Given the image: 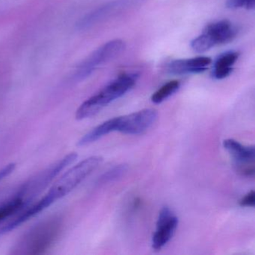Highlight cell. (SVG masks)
I'll use <instances>...</instances> for the list:
<instances>
[{
	"instance_id": "1",
	"label": "cell",
	"mask_w": 255,
	"mask_h": 255,
	"mask_svg": "<svg viewBox=\"0 0 255 255\" xmlns=\"http://www.w3.org/2000/svg\"><path fill=\"white\" fill-rule=\"evenodd\" d=\"M103 162L100 156H92L83 159L77 165L67 171L50 190L37 202L29 204L26 208L17 214L13 220L15 226H20L31 218L39 214L43 210L64 198L74 190L88 176L90 175Z\"/></svg>"
},
{
	"instance_id": "2",
	"label": "cell",
	"mask_w": 255,
	"mask_h": 255,
	"mask_svg": "<svg viewBox=\"0 0 255 255\" xmlns=\"http://www.w3.org/2000/svg\"><path fill=\"white\" fill-rule=\"evenodd\" d=\"M138 78L137 73L121 74L99 92L83 102L77 110L76 119L83 120L98 114L104 107L122 98L132 89Z\"/></svg>"
},
{
	"instance_id": "3",
	"label": "cell",
	"mask_w": 255,
	"mask_h": 255,
	"mask_svg": "<svg viewBox=\"0 0 255 255\" xmlns=\"http://www.w3.org/2000/svg\"><path fill=\"white\" fill-rule=\"evenodd\" d=\"M58 217L47 219L35 225L19 240L14 249L15 255H41L56 242L62 230Z\"/></svg>"
},
{
	"instance_id": "4",
	"label": "cell",
	"mask_w": 255,
	"mask_h": 255,
	"mask_svg": "<svg viewBox=\"0 0 255 255\" xmlns=\"http://www.w3.org/2000/svg\"><path fill=\"white\" fill-rule=\"evenodd\" d=\"M237 32V27L229 20L213 22L206 26L201 35L192 40L191 47L196 53H204L215 46L231 42Z\"/></svg>"
},
{
	"instance_id": "5",
	"label": "cell",
	"mask_w": 255,
	"mask_h": 255,
	"mask_svg": "<svg viewBox=\"0 0 255 255\" xmlns=\"http://www.w3.org/2000/svg\"><path fill=\"white\" fill-rule=\"evenodd\" d=\"M125 48V43L121 39H115L106 43L80 64L74 74V78L77 80L87 78L98 67L117 57Z\"/></svg>"
},
{
	"instance_id": "6",
	"label": "cell",
	"mask_w": 255,
	"mask_h": 255,
	"mask_svg": "<svg viewBox=\"0 0 255 255\" xmlns=\"http://www.w3.org/2000/svg\"><path fill=\"white\" fill-rule=\"evenodd\" d=\"M153 109H144L127 116L115 118L116 131L128 135H139L149 129L157 119Z\"/></svg>"
},
{
	"instance_id": "7",
	"label": "cell",
	"mask_w": 255,
	"mask_h": 255,
	"mask_svg": "<svg viewBox=\"0 0 255 255\" xmlns=\"http://www.w3.org/2000/svg\"><path fill=\"white\" fill-rule=\"evenodd\" d=\"M141 0H112L90 11L77 22V29L85 30L119 12L138 5Z\"/></svg>"
},
{
	"instance_id": "8",
	"label": "cell",
	"mask_w": 255,
	"mask_h": 255,
	"mask_svg": "<svg viewBox=\"0 0 255 255\" xmlns=\"http://www.w3.org/2000/svg\"><path fill=\"white\" fill-rule=\"evenodd\" d=\"M223 146L225 150L232 156L235 161L237 170L242 175L254 177L255 175V147L254 146H245L239 141L228 138L224 140Z\"/></svg>"
},
{
	"instance_id": "9",
	"label": "cell",
	"mask_w": 255,
	"mask_h": 255,
	"mask_svg": "<svg viewBox=\"0 0 255 255\" xmlns=\"http://www.w3.org/2000/svg\"><path fill=\"white\" fill-rule=\"evenodd\" d=\"M178 225V219L168 207H163L159 212L156 222V230L152 237V248L160 250L172 238Z\"/></svg>"
},
{
	"instance_id": "10",
	"label": "cell",
	"mask_w": 255,
	"mask_h": 255,
	"mask_svg": "<svg viewBox=\"0 0 255 255\" xmlns=\"http://www.w3.org/2000/svg\"><path fill=\"white\" fill-rule=\"evenodd\" d=\"M212 59L207 56H198L192 59H177L167 65V71L174 75L186 74H199L208 69Z\"/></svg>"
},
{
	"instance_id": "11",
	"label": "cell",
	"mask_w": 255,
	"mask_h": 255,
	"mask_svg": "<svg viewBox=\"0 0 255 255\" xmlns=\"http://www.w3.org/2000/svg\"><path fill=\"white\" fill-rule=\"evenodd\" d=\"M32 201L23 192L19 190L14 197L0 205V223L14 214L20 213L30 204Z\"/></svg>"
},
{
	"instance_id": "12",
	"label": "cell",
	"mask_w": 255,
	"mask_h": 255,
	"mask_svg": "<svg viewBox=\"0 0 255 255\" xmlns=\"http://www.w3.org/2000/svg\"><path fill=\"white\" fill-rule=\"evenodd\" d=\"M239 53L228 51L218 56L213 65L212 76L216 80H222L228 77L233 71V66L239 58Z\"/></svg>"
},
{
	"instance_id": "13",
	"label": "cell",
	"mask_w": 255,
	"mask_h": 255,
	"mask_svg": "<svg viewBox=\"0 0 255 255\" xmlns=\"http://www.w3.org/2000/svg\"><path fill=\"white\" fill-rule=\"evenodd\" d=\"M116 132V119H111L92 129L86 133L80 141L79 146H86L98 141L100 138L108 135L110 132Z\"/></svg>"
},
{
	"instance_id": "14",
	"label": "cell",
	"mask_w": 255,
	"mask_h": 255,
	"mask_svg": "<svg viewBox=\"0 0 255 255\" xmlns=\"http://www.w3.org/2000/svg\"><path fill=\"white\" fill-rule=\"evenodd\" d=\"M180 86V82L177 80H171V81L165 83L162 87L159 88L155 93L153 94L151 97L152 102L156 104H161L167 98L174 95L178 90Z\"/></svg>"
},
{
	"instance_id": "15",
	"label": "cell",
	"mask_w": 255,
	"mask_h": 255,
	"mask_svg": "<svg viewBox=\"0 0 255 255\" xmlns=\"http://www.w3.org/2000/svg\"><path fill=\"white\" fill-rule=\"evenodd\" d=\"M128 165L126 164L116 165L108 170L107 172L104 173L100 178L99 182L101 183H106L118 180L122 176L125 175V173L128 171Z\"/></svg>"
},
{
	"instance_id": "16",
	"label": "cell",
	"mask_w": 255,
	"mask_h": 255,
	"mask_svg": "<svg viewBox=\"0 0 255 255\" xmlns=\"http://www.w3.org/2000/svg\"><path fill=\"white\" fill-rule=\"evenodd\" d=\"M226 6L230 9L245 8L252 10L255 8V0H226Z\"/></svg>"
},
{
	"instance_id": "17",
	"label": "cell",
	"mask_w": 255,
	"mask_h": 255,
	"mask_svg": "<svg viewBox=\"0 0 255 255\" xmlns=\"http://www.w3.org/2000/svg\"><path fill=\"white\" fill-rule=\"evenodd\" d=\"M255 191L252 190L248 192L243 198L240 201V205L244 207H255Z\"/></svg>"
},
{
	"instance_id": "18",
	"label": "cell",
	"mask_w": 255,
	"mask_h": 255,
	"mask_svg": "<svg viewBox=\"0 0 255 255\" xmlns=\"http://www.w3.org/2000/svg\"><path fill=\"white\" fill-rule=\"evenodd\" d=\"M15 167V163H11L8 164L6 166L4 167L3 168L0 170V181H2L3 179H5V177H8L11 173H12Z\"/></svg>"
}]
</instances>
